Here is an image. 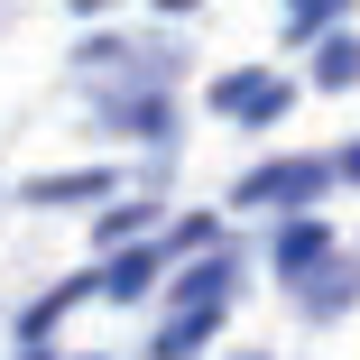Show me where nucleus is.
I'll return each mask as SVG.
<instances>
[{"instance_id":"f257e3e1","label":"nucleus","mask_w":360,"mask_h":360,"mask_svg":"<svg viewBox=\"0 0 360 360\" xmlns=\"http://www.w3.org/2000/svg\"><path fill=\"white\" fill-rule=\"evenodd\" d=\"M84 194H111V176H37L28 203H84Z\"/></svg>"},{"instance_id":"f03ea898","label":"nucleus","mask_w":360,"mask_h":360,"mask_svg":"<svg viewBox=\"0 0 360 360\" xmlns=\"http://www.w3.org/2000/svg\"><path fill=\"white\" fill-rule=\"evenodd\" d=\"M148 268H158V259H148V250H129V259H120V268H111V277H102V286H111V296H139V286H148Z\"/></svg>"},{"instance_id":"7ed1b4c3","label":"nucleus","mask_w":360,"mask_h":360,"mask_svg":"<svg viewBox=\"0 0 360 360\" xmlns=\"http://www.w3.org/2000/svg\"><path fill=\"white\" fill-rule=\"evenodd\" d=\"M75 10H111V0H75Z\"/></svg>"}]
</instances>
